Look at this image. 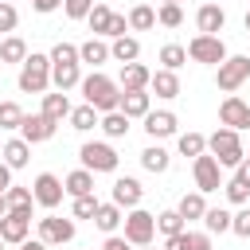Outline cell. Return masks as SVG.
<instances>
[{
  "mask_svg": "<svg viewBox=\"0 0 250 250\" xmlns=\"http://www.w3.org/2000/svg\"><path fill=\"white\" fill-rule=\"evenodd\" d=\"M78 90H82V98H86V105H94L98 113H113L117 109V98H121V86L109 78V74H102V70H94V74H86L82 82H78Z\"/></svg>",
  "mask_w": 250,
  "mask_h": 250,
  "instance_id": "6da1fadb",
  "label": "cell"
},
{
  "mask_svg": "<svg viewBox=\"0 0 250 250\" xmlns=\"http://www.w3.org/2000/svg\"><path fill=\"white\" fill-rule=\"evenodd\" d=\"M16 86L23 90V94H47V86H51V59L47 55H27L23 62H20V74H16Z\"/></svg>",
  "mask_w": 250,
  "mask_h": 250,
  "instance_id": "7a4b0ae2",
  "label": "cell"
},
{
  "mask_svg": "<svg viewBox=\"0 0 250 250\" xmlns=\"http://www.w3.org/2000/svg\"><path fill=\"white\" fill-rule=\"evenodd\" d=\"M207 152L219 160V168H238L246 160V148H242V137L234 129H215L207 137Z\"/></svg>",
  "mask_w": 250,
  "mask_h": 250,
  "instance_id": "3957f363",
  "label": "cell"
},
{
  "mask_svg": "<svg viewBox=\"0 0 250 250\" xmlns=\"http://www.w3.org/2000/svg\"><path fill=\"white\" fill-rule=\"evenodd\" d=\"M121 223H125V234L121 238L129 246H152V238H156V215H148L145 207H133Z\"/></svg>",
  "mask_w": 250,
  "mask_h": 250,
  "instance_id": "277c9868",
  "label": "cell"
},
{
  "mask_svg": "<svg viewBox=\"0 0 250 250\" xmlns=\"http://www.w3.org/2000/svg\"><path fill=\"white\" fill-rule=\"evenodd\" d=\"M78 156H82V168L86 172H117V164H121L117 148L105 145V141H86L78 148Z\"/></svg>",
  "mask_w": 250,
  "mask_h": 250,
  "instance_id": "5b68a950",
  "label": "cell"
},
{
  "mask_svg": "<svg viewBox=\"0 0 250 250\" xmlns=\"http://www.w3.org/2000/svg\"><path fill=\"white\" fill-rule=\"evenodd\" d=\"M246 78H250V59H246V55H227V59L219 62V70H215V86H219L223 94H234Z\"/></svg>",
  "mask_w": 250,
  "mask_h": 250,
  "instance_id": "8992f818",
  "label": "cell"
},
{
  "mask_svg": "<svg viewBox=\"0 0 250 250\" xmlns=\"http://www.w3.org/2000/svg\"><path fill=\"white\" fill-rule=\"evenodd\" d=\"M184 51H188L191 62H203V66H219V62L227 59V43H223L219 35H195Z\"/></svg>",
  "mask_w": 250,
  "mask_h": 250,
  "instance_id": "52a82bcc",
  "label": "cell"
},
{
  "mask_svg": "<svg viewBox=\"0 0 250 250\" xmlns=\"http://www.w3.org/2000/svg\"><path fill=\"white\" fill-rule=\"evenodd\" d=\"M62 180L55 176V172H39L35 176V184H31V199H35V207H43V211H55L59 203H62Z\"/></svg>",
  "mask_w": 250,
  "mask_h": 250,
  "instance_id": "ba28073f",
  "label": "cell"
},
{
  "mask_svg": "<svg viewBox=\"0 0 250 250\" xmlns=\"http://www.w3.org/2000/svg\"><path fill=\"white\" fill-rule=\"evenodd\" d=\"M191 176H195V191H203V195L223 188V168H219V160L211 152H203V156L191 160Z\"/></svg>",
  "mask_w": 250,
  "mask_h": 250,
  "instance_id": "9c48e42d",
  "label": "cell"
},
{
  "mask_svg": "<svg viewBox=\"0 0 250 250\" xmlns=\"http://www.w3.org/2000/svg\"><path fill=\"white\" fill-rule=\"evenodd\" d=\"M39 242H47V246L74 242V219H59L55 211H47V215L39 219Z\"/></svg>",
  "mask_w": 250,
  "mask_h": 250,
  "instance_id": "30bf717a",
  "label": "cell"
},
{
  "mask_svg": "<svg viewBox=\"0 0 250 250\" xmlns=\"http://www.w3.org/2000/svg\"><path fill=\"white\" fill-rule=\"evenodd\" d=\"M27 234H31V215H20V211L0 215V242L4 246H20V242H27Z\"/></svg>",
  "mask_w": 250,
  "mask_h": 250,
  "instance_id": "8fae6325",
  "label": "cell"
},
{
  "mask_svg": "<svg viewBox=\"0 0 250 250\" xmlns=\"http://www.w3.org/2000/svg\"><path fill=\"white\" fill-rule=\"evenodd\" d=\"M219 125H223V129H234V133L250 129V105H246L238 94L223 98V105H219Z\"/></svg>",
  "mask_w": 250,
  "mask_h": 250,
  "instance_id": "7c38bea8",
  "label": "cell"
},
{
  "mask_svg": "<svg viewBox=\"0 0 250 250\" xmlns=\"http://www.w3.org/2000/svg\"><path fill=\"white\" fill-rule=\"evenodd\" d=\"M141 199H145V188H141V180H133V176H117L113 180V191H109V203H117L121 211L129 207H141Z\"/></svg>",
  "mask_w": 250,
  "mask_h": 250,
  "instance_id": "4fadbf2b",
  "label": "cell"
},
{
  "mask_svg": "<svg viewBox=\"0 0 250 250\" xmlns=\"http://www.w3.org/2000/svg\"><path fill=\"white\" fill-rule=\"evenodd\" d=\"M176 129H180V117H176L172 109H148V113H145V133H148L152 141L176 137Z\"/></svg>",
  "mask_w": 250,
  "mask_h": 250,
  "instance_id": "5bb4252c",
  "label": "cell"
},
{
  "mask_svg": "<svg viewBox=\"0 0 250 250\" xmlns=\"http://www.w3.org/2000/svg\"><path fill=\"white\" fill-rule=\"evenodd\" d=\"M55 121H47L43 113H23V121H20V137L27 141V145H43V141H51L55 137Z\"/></svg>",
  "mask_w": 250,
  "mask_h": 250,
  "instance_id": "9a60e30c",
  "label": "cell"
},
{
  "mask_svg": "<svg viewBox=\"0 0 250 250\" xmlns=\"http://www.w3.org/2000/svg\"><path fill=\"white\" fill-rule=\"evenodd\" d=\"M117 109H121L129 121H133V117H145V113L152 109V94H148V90H121Z\"/></svg>",
  "mask_w": 250,
  "mask_h": 250,
  "instance_id": "2e32d148",
  "label": "cell"
},
{
  "mask_svg": "<svg viewBox=\"0 0 250 250\" xmlns=\"http://www.w3.org/2000/svg\"><path fill=\"white\" fill-rule=\"evenodd\" d=\"M78 82H82V62H51V86L59 94L74 90Z\"/></svg>",
  "mask_w": 250,
  "mask_h": 250,
  "instance_id": "e0dca14e",
  "label": "cell"
},
{
  "mask_svg": "<svg viewBox=\"0 0 250 250\" xmlns=\"http://www.w3.org/2000/svg\"><path fill=\"white\" fill-rule=\"evenodd\" d=\"M223 23H227V12H223L219 4H199V12H195V27H199V35H219Z\"/></svg>",
  "mask_w": 250,
  "mask_h": 250,
  "instance_id": "ac0fdd59",
  "label": "cell"
},
{
  "mask_svg": "<svg viewBox=\"0 0 250 250\" xmlns=\"http://www.w3.org/2000/svg\"><path fill=\"white\" fill-rule=\"evenodd\" d=\"M148 90H152L156 98L172 102V98H180V74H176V70H152V78H148Z\"/></svg>",
  "mask_w": 250,
  "mask_h": 250,
  "instance_id": "d6986e66",
  "label": "cell"
},
{
  "mask_svg": "<svg viewBox=\"0 0 250 250\" xmlns=\"http://www.w3.org/2000/svg\"><path fill=\"white\" fill-rule=\"evenodd\" d=\"M0 156H4V164L16 172V168H27V160H31V145L23 141V137H12V141H4L0 145Z\"/></svg>",
  "mask_w": 250,
  "mask_h": 250,
  "instance_id": "ffe728a7",
  "label": "cell"
},
{
  "mask_svg": "<svg viewBox=\"0 0 250 250\" xmlns=\"http://www.w3.org/2000/svg\"><path fill=\"white\" fill-rule=\"evenodd\" d=\"M148 78H152L148 66H141V62H125L117 86H121V90H148Z\"/></svg>",
  "mask_w": 250,
  "mask_h": 250,
  "instance_id": "44dd1931",
  "label": "cell"
},
{
  "mask_svg": "<svg viewBox=\"0 0 250 250\" xmlns=\"http://www.w3.org/2000/svg\"><path fill=\"white\" fill-rule=\"evenodd\" d=\"M141 168H145V172H152V176H164V172L172 168V152H168V148H160V145H148V148L141 152Z\"/></svg>",
  "mask_w": 250,
  "mask_h": 250,
  "instance_id": "7402d4cb",
  "label": "cell"
},
{
  "mask_svg": "<svg viewBox=\"0 0 250 250\" xmlns=\"http://www.w3.org/2000/svg\"><path fill=\"white\" fill-rule=\"evenodd\" d=\"M70 109H74V105H70L66 94H43V109H39V113H43L47 121L62 125V117H70Z\"/></svg>",
  "mask_w": 250,
  "mask_h": 250,
  "instance_id": "603a6c76",
  "label": "cell"
},
{
  "mask_svg": "<svg viewBox=\"0 0 250 250\" xmlns=\"http://www.w3.org/2000/svg\"><path fill=\"white\" fill-rule=\"evenodd\" d=\"M62 191H66L70 199H78V195H94V172H86V168H74V172L62 180Z\"/></svg>",
  "mask_w": 250,
  "mask_h": 250,
  "instance_id": "cb8c5ba5",
  "label": "cell"
},
{
  "mask_svg": "<svg viewBox=\"0 0 250 250\" xmlns=\"http://www.w3.org/2000/svg\"><path fill=\"white\" fill-rule=\"evenodd\" d=\"M109 59V43L105 39H86V43H78V62H90V66H102Z\"/></svg>",
  "mask_w": 250,
  "mask_h": 250,
  "instance_id": "d4e9b609",
  "label": "cell"
},
{
  "mask_svg": "<svg viewBox=\"0 0 250 250\" xmlns=\"http://www.w3.org/2000/svg\"><path fill=\"white\" fill-rule=\"evenodd\" d=\"M109 59H117L121 66H125V62H137V59H141V43H137L133 35L113 39V43H109Z\"/></svg>",
  "mask_w": 250,
  "mask_h": 250,
  "instance_id": "484cf974",
  "label": "cell"
},
{
  "mask_svg": "<svg viewBox=\"0 0 250 250\" xmlns=\"http://www.w3.org/2000/svg\"><path fill=\"white\" fill-rule=\"evenodd\" d=\"M98 129H102L109 141H121V137H129V117H125L121 109H113V113H102Z\"/></svg>",
  "mask_w": 250,
  "mask_h": 250,
  "instance_id": "4316f807",
  "label": "cell"
},
{
  "mask_svg": "<svg viewBox=\"0 0 250 250\" xmlns=\"http://www.w3.org/2000/svg\"><path fill=\"white\" fill-rule=\"evenodd\" d=\"M176 211H180V219H184V223H195V219H203V211H207V199H203V191H188V195L176 203Z\"/></svg>",
  "mask_w": 250,
  "mask_h": 250,
  "instance_id": "83f0119b",
  "label": "cell"
},
{
  "mask_svg": "<svg viewBox=\"0 0 250 250\" xmlns=\"http://www.w3.org/2000/svg\"><path fill=\"white\" fill-rule=\"evenodd\" d=\"M121 219H125V215H121L117 203H98V211H94V227L105 230V234H113V230L121 227Z\"/></svg>",
  "mask_w": 250,
  "mask_h": 250,
  "instance_id": "f1b7e54d",
  "label": "cell"
},
{
  "mask_svg": "<svg viewBox=\"0 0 250 250\" xmlns=\"http://www.w3.org/2000/svg\"><path fill=\"white\" fill-rule=\"evenodd\" d=\"M66 121H70V129H78V133H90V129L102 121V113H98L94 105H86V102H82V105H74V109H70V117H66Z\"/></svg>",
  "mask_w": 250,
  "mask_h": 250,
  "instance_id": "f546056e",
  "label": "cell"
},
{
  "mask_svg": "<svg viewBox=\"0 0 250 250\" xmlns=\"http://www.w3.org/2000/svg\"><path fill=\"white\" fill-rule=\"evenodd\" d=\"M4 207L8 211H20V215H31V207H35V199H31V188H8L4 191Z\"/></svg>",
  "mask_w": 250,
  "mask_h": 250,
  "instance_id": "4dcf8cb0",
  "label": "cell"
},
{
  "mask_svg": "<svg viewBox=\"0 0 250 250\" xmlns=\"http://www.w3.org/2000/svg\"><path fill=\"white\" fill-rule=\"evenodd\" d=\"M125 20H129V31H148V27H156V8H148V4H133Z\"/></svg>",
  "mask_w": 250,
  "mask_h": 250,
  "instance_id": "1f68e13d",
  "label": "cell"
},
{
  "mask_svg": "<svg viewBox=\"0 0 250 250\" xmlns=\"http://www.w3.org/2000/svg\"><path fill=\"white\" fill-rule=\"evenodd\" d=\"M27 55H31V51H27V43H23L20 35H8V39L0 43V62H16V66H20Z\"/></svg>",
  "mask_w": 250,
  "mask_h": 250,
  "instance_id": "d6a6232c",
  "label": "cell"
},
{
  "mask_svg": "<svg viewBox=\"0 0 250 250\" xmlns=\"http://www.w3.org/2000/svg\"><path fill=\"white\" fill-rule=\"evenodd\" d=\"M176 148H180V156H191V160H195V156L207 152V137H203V133H180V137H176Z\"/></svg>",
  "mask_w": 250,
  "mask_h": 250,
  "instance_id": "836d02e7",
  "label": "cell"
},
{
  "mask_svg": "<svg viewBox=\"0 0 250 250\" xmlns=\"http://www.w3.org/2000/svg\"><path fill=\"white\" fill-rule=\"evenodd\" d=\"M203 227H207V234L230 230V211H227V207H207V211H203Z\"/></svg>",
  "mask_w": 250,
  "mask_h": 250,
  "instance_id": "e575fe53",
  "label": "cell"
},
{
  "mask_svg": "<svg viewBox=\"0 0 250 250\" xmlns=\"http://www.w3.org/2000/svg\"><path fill=\"white\" fill-rule=\"evenodd\" d=\"M109 20H113V12H109V4H102V0H98V4L90 8V16H86V23H90L94 35H105V31H109Z\"/></svg>",
  "mask_w": 250,
  "mask_h": 250,
  "instance_id": "d590c367",
  "label": "cell"
},
{
  "mask_svg": "<svg viewBox=\"0 0 250 250\" xmlns=\"http://www.w3.org/2000/svg\"><path fill=\"white\" fill-rule=\"evenodd\" d=\"M184 62H188V51L180 43H164L160 47V70H180Z\"/></svg>",
  "mask_w": 250,
  "mask_h": 250,
  "instance_id": "8d00e7d4",
  "label": "cell"
},
{
  "mask_svg": "<svg viewBox=\"0 0 250 250\" xmlns=\"http://www.w3.org/2000/svg\"><path fill=\"white\" fill-rule=\"evenodd\" d=\"M156 230H160L164 238H172V234L188 230V223H184V219H180V211L172 207V211H160V215H156Z\"/></svg>",
  "mask_w": 250,
  "mask_h": 250,
  "instance_id": "74e56055",
  "label": "cell"
},
{
  "mask_svg": "<svg viewBox=\"0 0 250 250\" xmlns=\"http://www.w3.org/2000/svg\"><path fill=\"white\" fill-rule=\"evenodd\" d=\"M98 195H78L74 203H70V219H94V211H98Z\"/></svg>",
  "mask_w": 250,
  "mask_h": 250,
  "instance_id": "f35d334b",
  "label": "cell"
},
{
  "mask_svg": "<svg viewBox=\"0 0 250 250\" xmlns=\"http://www.w3.org/2000/svg\"><path fill=\"white\" fill-rule=\"evenodd\" d=\"M223 191H227V199H230L234 207H246V203H250V188H246L238 176H234V180H227V184H223Z\"/></svg>",
  "mask_w": 250,
  "mask_h": 250,
  "instance_id": "ab89813d",
  "label": "cell"
},
{
  "mask_svg": "<svg viewBox=\"0 0 250 250\" xmlns=\"http://www.w3.org/2000/svg\"><path fill=\"white\" fill-rule=\"evenodd\" d=\"M156 23L180 27V23H184V8H180V4H160V8H156Z\"/></svg>",
  "mask_w": 250,
  "mask_h": 250,
  "instance_id": "60d3db41",
  "label": "cell"
},
{
  "mask_svg": "<svg viewBox=\"0 0 250 250\" xmlns=\"http://www.w3.org/2000/svg\"><path fill=\"white\" fill-rule=\"evenodd\" d=\"M23 121V109L16 102H0V129H20Z\"/></svg>",
  "mask_w": 250,
  "mask_h": 250,
  "instance_id": "b9f144b4",
  "label": "cell"
},
{
  "mask_svg": "<svg viewBox=\"0 0 250 250\" xmlns=\"http://www.w3.org/2000/svg\"><path fill=\"white\" fill-rule=\"evenodd\" d=\"M51 62H78V47L74 43H66V39H59L55 47H51V55H47Z\"/></svg>",
  "mask_w": 250,
  "mask_h": 250,
  "instance_id": "7bdbcfd3",
  "label": "cell"
},
{
  "mask_svg": "<svg viewBox=\"0 0 250 250\" xmlns=\"http://www.w3.org/2000/svg\"><path fill=\"white\" fill-rule=\"evenodd\" d=\"M230 230H234L238 238H250V203H246V207H238V211L230 215Z\"/></svg>",
  "mask_w": 250,
  "mask_h": 250,
  "instance_id": "ee69618b",
  "label": "cell"
},
{
  "mask_svg": "<svg viewBox=\"0 0 250 250\" xmlns=\"http://www.w3.org/2000/svg\"><path fill=\"white\" fill-rule=\"evenodd\" d=\"M94 4H98V0H62V12H66L70 20H86Z\"/></svg>",
  "mask_w": 250,
  "mask_h": 250,
  "instance_id": "f6af8a7d",
  "label": "cell"
},
{
  "mask_svg": "<svg viewBox=\"0 0 250 250\" xmlns=\"http://www.w3.org/2000/svg\"><path fill=\"white\" fill-rule=\"evenodd\" d=\"M16 23H20V12H16V4H0V31H16Z\"/></svg>",
  "mask_w": 250,
  "mask_h": 250,
  "instance_id": "bcb514c9",
  "label": "cell"
},
{
  "mask_svg": "<svg viewBox=\"0 0 250 250\" xmlns=\"http://www.w3.org/2000/svg\"><path fill=\"white\" fill-rule=\"evenodd\" d=\"M188 250H211V234L207 230H188Z\"/></svg>",
  "mask_w": 250,
  "mask_h": 250,
  "instance_id": "7dc6e473",
  "label": "cell"
},
{
  "mask_svg": "<svg viewBox=\"0 0 250 250\" xmlns=\"http://www.w3.org/2000/svg\"><path fill=\"white\" fill-rule=\"evenodd\" d=\"M125 31H129V20H125V16H117V12H113V20H109V31H105V35H109V39H121V35H125Z\"/></svg>",
  "mask_w": 250,
  "mask_h": 250,
  "instance_id": "c3c4849f",
  "label": "cell"
},
{
  "mask_svg": "<svg viewBox=\"0 0 250 250\" xmlns=\"http://www.w3.org/2000/svg\"><path fill=\"white\" fill-rule=\"evenodd\" d=\"M164 250H188V230H180V234L164 238Z\"/></svg>",
  "mask_w": 250,
  "mask_h": 250,
  "instance_id": "681fc988",
  "label": "cell"
},
{
  "mask_svg": "<svg viewBox=\"0 0 250 250\" xmlns=\"http://www.w3.org/2000/svg\"><path fill=\"white\" fill-rule=\"evenodd\" d=\"M31 8L47 16V12H59V8H62V0H31Z\"/></svg>",
  "mask_w": 250,
  "mask_h": 250,
  "instance_id": "f907efd6",
  "label": "cell"
},
{
  "mask_svg": "<svg viewBox=\"0 0 250 250\" xmlns=\"http://www.w3.org/2000/svg\"><path fill=\"white\" fill-rule=\"evenodd\" d=\"M102 250H129V242H125V238H121V234H109V238H105V246H102Z\"/></svg>",
  "mask_w": 250,
  "mask_h": 250,
  "instance_id": "816d5d0a",
  "label": "cell"
},
{
  "mask_svg": "<svg viewBox=\"0 0 250 250\" xmlns=\"http://www.w3.org/2000/svg\"><path fill=\"white\" fill-rule=\"evenodd\" d=\"M8 188H12V168L0 160V191H8Z\"/></svg>",
  "mask_w": 250,
  "mask_h": 250,
  "instance_id": "f5cc1de1",
  "label": "cell"
},
{
  "mask_svg": "<svg viewBox=\"0 0 250 250\" xmlns=\"http://www.w3.org/2000/svg\"><path fill=\"white\" fill-rule=\"evenodd\" d=\"M238 180H242V184H246V188H250V156H246V160H242V164H238Z\"/></svg>",
  "mask_w": 250,
  "mask_h": 250,
  "instance_id": "db71d44e",
  "label": "cell"
},
{
  "mask_svg": "<svg viewBox=\"0 0 250 250\" xmlns=\"http://www.w3.org/2000/svg\"><path fill=\"white\" fill-rule=\"evenodd\" d=\"M20 250H47V242H39V238H27V242H20Z\"/></svg>",
  "mask_w": 250,
  "mask_h": 250,
  "instance_id": "11a10c76",
  "label": "cell"
},
{
  "mask_svg": "<svg viewBox=\"0 0 250 250\" xmlns=\"http://www.w3.org/2000/svg\"><path fill=\"white\" fill-rule=\"evenodd\" d=\"M4 211H8V207H4V191H0V215H4Z\"/></svg>",
  "mask_w": 250,
  "mask_h": 250,
  "instance_id": "9f6ffc18",
  "label": "cell"
},
{
  "mask_svg": "<svg viewBox=\"0 0 250 250\" xmlns=\"http://www.w3.org/2000/svg\"><path fill=\"white\" fill-rule=\"evenodd\" d=\"M246 31H250V8H246Z\"/></svg>",
  "mask_w": 250,
  "mask_h": 250,
  "instance_id": "6f0895ef",
  "label": "cell"
},
{
  "mask_svg": "<svg viewBox=\"0 0 250 250\" xmlns=\"http://www.w3.org/2000/svg\"><path fill=\"white\" fill-rule=\"evenodd\" d=\"M164 4H184V0H164Z\"/></svg>",
  "mask_w": 250,
  "mask_h": 250,
  "instance_id": "680465c9",
  "label": "cell"
},
{
  "mask_svg": "<svg viewBox=\"0 0 250 250\" xmlns=\"http://www.w3.org/2000/svg\"><path fill=\"white\" fill-rule=\"evenodd\" d=\"M141 250H152V246H141Z\"/></svg>",
  "mask_w": 250,
  "mask_h": 250,
  "instance_id": "91938a15",
  "label": "cell"
},
{
  "mask_svg": "<svg viewBox=\"0 0 250 250\" xmlns=\"http://www.w3.org/2000/svg\"><path fill=\"white\" fill-rule=\"evenodd\" d=\"M0 250H4V242H0Z\"/></svg>",
  "mask_w": 250,
  "mask_h": 250,
  "instance_id": "94428289",
  "label": "cell"
},
{
  "mask_svg": "<svg viewBox=\"0 0 250 250\" xmlns=\"http://www.w3.org/2000/svg\"><path fill=\"white\" fill-rule=\"evenodd\" d=\"M0 4H4V0H0Z\"/></svg>",
  "mask_w": 250,
  "mask_h": 250,
  "instance_id": "6125c7cd",
  "label": "cell"
}]
</instances>
